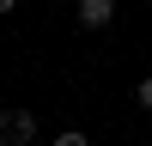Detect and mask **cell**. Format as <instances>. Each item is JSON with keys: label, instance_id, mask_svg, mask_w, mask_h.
Returning <instances> with one entry per match:
<instances>
[{"label": "cell", "instance_id": "4", "mask_svg": "<svg viewBox=\"0 0 152 146\" xmlns=\"http://www.w3.org/2000/svg\"><path fill=\"white\" fill-rule=\"evenodd\" d=\"M134 97H140V110H152V79H140V91H134Z\"/></svg>", "mask_w": 152, "mask_h": 146}, {"label": "cell", "instance_id": "1", "mask_svg": "<svg viewBox=\"0 0 152 146\" xmlns=\"http://www.w3.org/2000/svg\"><path fill=\"white\" fill-rule=\"evenodd\" d=\"M31 140H37L31 110H0V146H31Z\"/></svg>", "mask_w": 152, "mask_h": 146}, {"label": "cell", "instance_id": "2", "mask_svg": "<svg viewBox=\"0 0 152 146\" xmlns=\"http://www.w3.org/2000/svg\"><path fill=\"white\" fill-rule=\"evenodd\" d=\"M110 18H116V0H79V24L85 31H104Z\"/></svg>", "mask_w": 152, "mask_h": 146}, {"label": "cell", "instance_id": "5", "mask_svg": "<svg viewBox=\"0 0 152 146\" xmlns=\"http://www.w3.org/2000/svg\"><path fill=\"white\" fill-rule=\"evenodd\" d=\"M12 6H18V0H0V18H6V12H12Z\"/></svg>", "mask_w": 152, "mask_h": 146}, {"label": "cell", "instance_id": "3", "mask_svg": "<svg viewBox=\"0 0 152 146\" xmlns=\"http://www.w3.org/2000/svg\"><path fill=\"white\" fill-rule=\"evenodd\" d=\"M55 146H91V140H85L79 128H67V134H55Z\"/></svg>", "mask_w": 152, "mask_h": 146}]
</instances>
